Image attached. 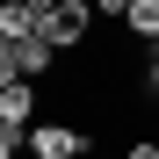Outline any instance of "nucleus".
Listing matches in <instances>:
<instances>
[{
	"instance_id": "nucleus-1",
	"label": "nucleus",
	"mask_w": 159,
	"mask_h": 159,
	"mask_svg": "<svg viewBox=\"0 0 159 159\" xmlns=\"http://www.w3.org/2000/svg\"><path fill=\"white\" fill-rule=\"evenodd\" d=\"M51 58H58V43H51L43 29L36 36H15V43H0V80H36Z\"/></svg>"
},
{
	"instance_id": "nucleus-2",
	"label": "nucleus",
	"mask_w": 159,
	"mask_h": 159,
	"mask_svg": "<svg viewBox=\"0 0 159 159\" xmlns=\"http://www.w3.org/2000/svg\"><path fill=\"white\" fill-rule=\"evenodd\" d=\"M87 130H65V123H36L29 130V159H87Z\"/></svg>"
},
{
	"instance_id": "nucleus-3",
	"label": "nucleus",
	"mask_w": 159,
	"mask_h": 159,
	"mask_svg": "<svg viewBox=\"0 0 159 159\" xmlns=\"http://www.w3.org/2000/svg\"><path fill=\"white\" fill-rule=\"evenodd\" d=\"M94 15H101V7H94V0H65V7H58V15H51V22H43V36H51V43H58V51H72L80 36H87V29H94Z\"/></svg>"
},
{
	"instance_id": "nucleus-4",
	"label": "nucleus",
	"mask_w": 159,
	"mask_h": 159,
	"mask_svg": "<svg viewBox=\"0 0 159 159\" xmlns=\"http://www.w3.org/2000/svg\"><path fill=\"white\" fill-rule=\"evenodd\" d=\"M130 36H145L159 51V0H130Z\"/></svg>"
},
{
	"instance_id": "nucleus-5",
	"label": "nucleus",
	"mask_w": 159,
	"mask_h": 159,
	"mask_svg": "<svg viewBox=\"0 0 159 159\" xmlns=\"http://www.w3.org/2000/svg\"><path fill=\"white\" fill-rule=\"evenodd\" d=\"M101 15H116V22H130V0H94Z\"/></svg>"
},
{
	"instance_id": "nucleus-6",
	"label": "nucleus",
	"mask_w": 159,
	"mask_h": 159,
	"mask_svg": "<svg viewBox=\"0 0 159 159\" xmlns=\"http://www.w3.org/2000/svg\"><path fill=\"white\" fill-rule=\"evenodd\" d=\"M145 87L159 94V51H152V58H145Z\"/></svg>"
},
{
	"instance_id": "nucleus-7",
	"label": "nucleus",
	"mask_w": 159,
	"mask_h": 159,
	"mask_svg": "<svg viewBox=\"0 0 159 159\" xmlns=\"http://www.w3.org/2000/svg\"><path fill=\"white\" fill-rule=\"evenodd\" d=\"M130 159H159V145H152V138H138V145H130Z\"/></svg>"
},
{
	"instance_id": "nucleus-8",
	"label": "nucleus",
	"mask_w": 159,
	"mask_h": 159,
	"mask_svg": "<svg viewBox=\"0 0 159 159\" xmlns=\"http://www.w3.org/2000/svg\"><path fill=\"white\" fill-rule=\"evenodd\" d=\"M29 7H36V15H43V22H51V15H58V7H65V0H29Z\"/></svg>"
}]
</instances>
